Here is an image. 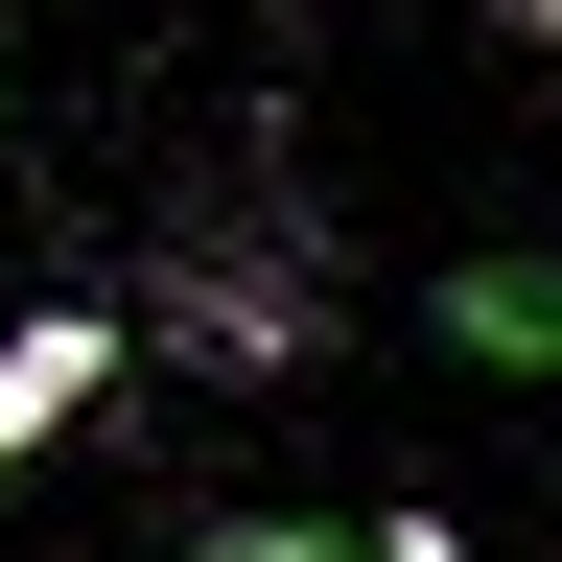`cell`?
Listing matches in <instances>:
<instances>
[{
	"mask_svg": "<svg viewBox=\"0 0 562 562\" xmlns=\"http://www.w3.org/2000/svg\"><path fill=\"white\" fill-rule=\"evenodd\" d=\"M516 24H539V47H562V0H516Z\"/></svg>",
	"mask_w": 562,
	"mask_h": 562,
	"instance_id": "5",
	"label": "cell"
},
{
	"mask_svg": "<svg viewBox=\"0 0 562 562\" xmlns=\"http://www.w3.org/2000/svg\"><path fill=\"white\" fill-rule=\"evenodd\" d=\"M94 375H117V328H94V305H47V328H0V469H24L47 422L94 398Z\"/></svg>",
	"mask_w": 562,
	"mask_h": 562,
	"instance_id": "2",
	"label": "cell"
},
{
	"mask_svg": "<svg viewBox=\"0 0 562 562\" xmlns=\"http://www.w3.org/2000/svg\"><path fill=\"white\" fill-rule=\"evenodd\" d=\"M305 328H328V305H305L281 258H211L188 305H165V351H188V375H305Z\"/></svg>",
	"mask_w": 562,
	"mask_h": 562,
	"instance_id": "1",
	"label": "cell"
},
{
	"mask_svg": "<svg viewBox=\"0 0 562 562\" xmlns=\"http://www.w3.org/2000/svg\"><path fill=\"white\" fill-rule=\"evenodd\" d=\"M446 351H492V375H562V258H469V281H446Z\"/></svg>",
	"mask_w": 562,
	"mask_h": 562,
	"instance_id": "3",
	"label": "cell"
},
{
	"mask_svg": "<svg viewBox=\"0 0 562 562\" xmlns=\"http://www.w3.org/2000/svg\"><path fill=\"white\" fill-rule=\"evenodd\" d=\"M188 562H469L446 516H211Z\"/></svg>",
	"mask_w": 562,
	"mask_h": 562,
	"instance_id": "4",
	"label": "cell"
}]
</instances>
